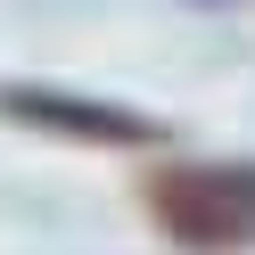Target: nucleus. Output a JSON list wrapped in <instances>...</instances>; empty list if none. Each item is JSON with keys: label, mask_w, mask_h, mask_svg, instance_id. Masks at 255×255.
<instances>
[{"label": "nucleus", "mask_w": 255, "mask_h": 255, "mask_svg": "<svg viewBox=\"0 0 255 255\" xmlns=\"http://www.w3.org/2000/svg\"><path fill=\"white\" fill-rule=\"evenodd\" d=\"M148 222L189 255H247L255 247V156H181L140 181Z\"/></svg>", "instance_id": "obj_1"}, {"label": "nucleus", "mask_w": 255, "mask_h": 255, "mask_svg": "<svg viewBox=\"0 0 255 255\" xmlns=\"http://www.w3.org/2000/svg\"><path fill=\"white\" fill-rule=\"evenodd\" d=\"M0 116L17 132L41 140H74V148H165L173 124L124 99H91V91H58V83H0Z\"/></svg>", "instance_id": "obj_2"}]
</instances>
